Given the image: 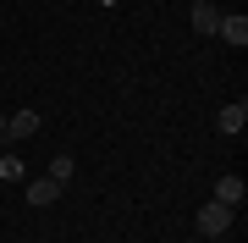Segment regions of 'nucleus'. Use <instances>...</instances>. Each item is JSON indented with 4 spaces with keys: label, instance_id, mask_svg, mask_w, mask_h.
Segmentation results:
<instances>
[{
    "label": "nucleus",
    "instance_id": "obj_4",
    "mask_svg": "<svg viewBox=\"0 0 248 243\" xmlns=\"http://www.w3.org/2000/svg\"><path fill=\"white\" fill-rule=\"evenodd\" d=\"M22 194H28V205H33V210H45V205H55V199H61V182H50V177H28Z\"/></svg>",
    "mask_w": 248,
    "mask_h": 243
},
{
    "label": "nucleus",
    "instance_id": "obj_10",
    "mask_svg": "<svg viewBox=\"0 0 248 243\" xmlns=\"http://www.w3.org/2000/svg\"><path fill=\"white\" fill-rule=\"evenodd\" d=\"M0 133H6V111H0Z\"/></svg>",
    "mask_w": 248,
    "mask_h": 243
},
{
    "label": "nucleus",
    "instance_id": "obj_3",
    "mask_svg": "<svg viewBox=\"0 0 248 243\" xmlns=\"http://www.w3.org/2000/svg\"><path fill=\"white\" fill-rule=\"evenodd\" d=\"M215 127H221V133H232V138H237L243 127H248V99H226V105L215 111Z\"/></svg>",
    "mask_w": 248,
    "mask_h": 243
},
{
    "label": "nucleus",
    "instance_id": "obj_9",
    "mask_svg": "<svg viewBox=\"0 0 248 243\" xmlns=\"http://www.w3.org/2000/svg\"><path fill=\"white\" fill-rule=\"evenodd\" d=\"M45 177H50V182H61V188H66V182L78 177V161H72V155H55V161L45 166Z\"/></svg>",
    "mask_w": 248,
    "mask_h": 243
},
{
    "label": "nucleus",
    "instance_id": "obj_2",
    "mask_svg": "<svg viewBox=\"0 0 248 243\" xmlns=\"http://www.w3.org/2000/svg\"><path fill=\"white\" fill-rule=\"evenodd\" d=\"M39 127H45V116H39V111H17V116H6V133H0V138H6V144H22V138H33L39 133Z\"/></svg>",
    "mask_w": 248,
    "mask_h": 243
},
{
    "label": "nucleus",
    "instance_id": "obj_8",
    "mask_svg": "<svg viewBox=\"0 0 248 243\" xmlns=\"http://www.w3.org/2000/svg\"><path fill=\"white\" fill-rule=\"evenodd\" d=\"M0 182H28V161H22L17 149H11V155H0Z\"/></svg>",
    "mask_w": 248,
    "mask_h": 243
},
{
    "label": "nucleus",
    "instance_id": "obj_7",
    "mask_svg": "<svg viewBox=\"0 0 248 243\" xmlns=\"http://www.w3.org/2000/svg\"><path fill=\"white\" fill-rule=\"evenodd\" d=\"M215 28H221V6H215V0H193V33L215 39Z\"/></svg>",
    "mask_w": 248,
    "mask_h": 243
},
{
    "label": "nucleus",
    "instance_id": "obj_5",
    "mask_svg": "<svg viewBox=\"0 0 248 243\" xmlns=\"http://www.w3.org/2000/svg\"><path fill=\"white\" fill-rule=\"evenodd\" d=\"M215 199H221V205H232V210H237L243 199H248V182L237 177V171H221V177H215Z\"/></svg>",
    "mask_w": 248,
    "mask_h": 243
},
{
    "label": "nucleus",
    "instance_id": "obj_1",
    "mask_svg": "<svg viewBox=\"0 0 248 243\" xmlns=\"http://www.w3.org/2000/svg\"><path fill=\"white\" fill-rule=\"evenodd\" d=\"M232 216H237V210H232V205H221V199H204L193 221H199V232H204V238H221L226 227H232Z\"/></svg>",
    "mask_w": 248,
    "mask_h": 243
},
{
    "label": "nucleus",
    "instance_id": "obj_6",
    "mask_svg": "<svg viewBox=\"0 0 248 243\" xmlns=\"http://www.w3.org/2000/svg\"><path fill=\"white\" fill-rule=\"evenodd\" d=\"M215 39H226V45H248V17L243 11H221V28H215Z\"/></svg>",
    "mask_w": 248,
    "mask_h": 243
},
{
    "label": "nucleus",
    "instance_id": "obj_11",
    "mask_svg": "<svg viewBox=\"0 0 248 243\" xmlns=\"http://www.w3.org/2000/svg\"><path fill=\"white\" fill-rule=\"evenodd\" d=\"M0 28H6V11H0Z\"/></svg>",
    "mask_w": 248,
    "mask_h": 243
}]
</instances>
